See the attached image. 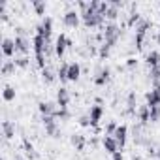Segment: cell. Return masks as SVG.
<instances>
[{"label": "cell", "mask_w": 160, "mask_h": 160, "mask_svg": "<svg viewBox=\"0 0 160 160\" xmlns=\"http://www.w3.org/2000/svg\"><path fill=\"white\" fill-rule=\"evenodd\" d=\"M70 91L66 89V87H60L58 91H57V106L60 108V109H68V104H70Z\"/></svg>", "instance_id": "cell-6"}, {"label": "cell", "mask_w": 160, "mask_h": 160, "mask_svg": "<svg viewBox=\"0 0 160 160\" xmlns=\"http://www.w3.org/2000/svg\"><path fill=\"white\" fill-rule=\"evenodd\" d=\"M143 43H145V34H136V38H134L136 49H143Z\"/></svg>", "instance_id": "cell-34"}, {"label": "cell", "mask_w": 160, "mask_h": 160, "mask_svg": "<svg viewBox=\"0 0 160 160\" xmlns=\"http://www.w3.org/2000/svg\"><path fill=\"white\" fill-rule=\"evenodd\" d=\"M66 49H68V38H66L64 34H58L57 40H55V51H57V57L62 58L64 53H66Z\"/></svg>", "instance_id": "cell-9"}, {"label": "cell", "mask_w": 160, "mask_h": 160, "mask_svg": "<svg viewBox=\"0 0 160 160\" xmlns=\"http://www.w3.org/2000/svg\"><path fill=\"white\" fill-rule=\"evenodd\" d=\"M36 34H40V36H43L47 42L51 40V36H53V19L51 17H43V21H42V25H38L36 27Z\"/></svg>", "instance_id": "cell-3"}, {"label": "cell", "mask_w": 160, "mask_h": 160, "mask_svg": "<svg viewBox=\"0 0 160 160\" xmlns=\"http://www.w3.org/2000/svg\"><path fill=\"white\" fill-rule=\"evenodd\" d=\"M158 32H160V28H158Z\"/></svg>", "instance_id": "cell-45"}, {"label": "cell", "mask_w": 160, "mask_h": 160, "mask_svg": "<svg viewBox=\"0 0 160 160\" xmlns=\"http://www.w3.org/2000/svg\"><path fill=\"white\" fill-rule=\"evenodd\" d=\"M81 19H83V25H85L87 28L104 27V21H106V17H104L102 13L94 12V10H89V12H85V13L81 15Z\"/></svg>", "instance_id": "cell-1"}, {"label": "cell", "mask_w": 160, "mask_h": 160, "mask_svg": "<svg viewBox=\"0 0 160 160\" xmlns=\"http://www.w3.org/2000/svg\"><path fill=\"white\" fill-rule=\"evenodd\" d=\"M15 62L13 60H6L4 64H2V75H12V73H15Z\"/></svg>", "instance_id": "cell-28"}, {"label": "cell", "mask_w": 160, "mask_h": 160, "mask_svg": "<svg viewBox=\"0 0 160 160\" xmlns=\"http://www.w3.org/2000/svg\"><path fill=\"white\" fill-rule=\"evenodd\" d=\"M102 115H104V108L102 106H92L91 108V113H89V117H91V126H98V122H100V119H102Z\"/></svg>", "instance_id": "cell-13"}, {"label": "cell", "mask_w": 160, "mask_h": 160, "mask_svg": "<svg viewBox=\"0 0 160 160\" xmlns=\"http://www.w3.org/2000/svg\"><path fill=\"white\" fill-rule=\"evenodd\" d=\"M102 36H104V42L113 47V45L119 42V38H121V27H119L117 23H108V25L104 27Z\"/></svg>", "instance_id": "cell-2"}, {"label": "cell", "mask_w": 160, "mask_h": 160, "mask_svg": "<svg viewBox=\"0 0 160 160\" xmlns=\"http://www.w3.org/2000/svg\"><path fill=\"white\" fill-rule=\"evenodd\" d=\"M79 17H81V13H79V12L68 10V12L64 13V17H62V23H64V27H68V28H77V27H79Z\"/></svg>", "instance_id": "cell-5"}, {"label": "cell", "mask_w": 160, "mask_h": 160, "mask_svg": "<svg viewBox=\"0 0 160 160\" xmlns=\"http://www.w3.org/2000/svg\"><path fill=\"white\" fill-rule=\"evenodd\" d=\"M109 77H111V70L106 66V68H102V72L94 77V85H96V87H104V85L109 81Z\"/></svg>", "instance_id": "cell-16"}, {"label": "cell", "mask_w": 160, "mask_h": 160, "mask_svg": "<svg viewBox=\"0 0 160 160\" xmlns=\"http://www.w3.org/2000/svg\"><path fill=\"white\" fill-rule=\"evenodd\" d=\"M23 145H25V152H27V156H28L30 160H36V158H38V152H36L34 145H32V143H30V141H28L27 138L23 139Z\"/></svg>", "instance_id": "cell-23"}, {"label": "cell", "mask_w": 160, "mask_h": 160, "mask_svg": "<svg viewBox=\"0 0 160 160\" xmlns=\"http://www.w3.org/2000/svg\"><path fill=\"white\" fill-rule=\"evenodd\" d=\"M111 160H124V158H122V152L119 151V152H115V154H111Z\"/></svg>", "instance_id": "cell-39"}, {"label": "cell", "mask_w": 160, "mask_h": 160, "mask_svg": "<svg viewBox=\"0 0 160 160\" xmlns=\"http://www.w3.org/2000/svg\"><path fill=\"white\" fill-rule=\"evenodd\" d=\"M117 122L115 121H109L108 122V126H106V136H115V132H117Z\"/></svg>", "instance_id": "cell-32"}, {"label": "cell", "mask_w": 160, "mask_h": 160, "mask_svg": "<svg viewBox=\"0 0 160 160\" xmlns=\"http://www.w3.org/2000/svg\"><path fill=\"white\" fill-rule=\"evenodd\" d=\"M136 66H138V60H136L134 57H130V58L126 60V68H130V70H132V68H136Z\"/></svg>", "instance_id": "cell-38"}, {"label": "cell", "mask_w": 160, "mask_h": 160, "mask_svg": "<svg viewBox=\"0 0 160 160\" xmlns=\"http://www.w3.org/2000/svg\"><path fill=\"white\" fill-rule=\"evenodd\" d=\"M138 121L141 126H145L149 121H151V108L145 104V106H139L138 108Z\"/></svg>", "instance_id": "cell-14"}, {"label": "cell", "mask_w": 160, "mask_h": 160, "mask_svg": "<svg viewBox=\"0 0 160 160\" xmlns=\"http://www.w3.org/2000/svg\"><path fill=\"white\" fill-rule=\"evenodd\" d=\"M28 60H30L28 57H17L13 62H15V66H17V68H28V64H30Z\"/></svg>", "instance_id": "cell-31"}, {"label": "cell", "mask_w": 160, "mask_h": 160, "mask_svg": "<svg viewBox=\"0 0 160 160\" xmlns=\"http://www.w3.org/2000/svg\"><path fill=\"white\" fill-rule=\"evenodd\" d=\"M145 62H147L149 68H156V66H160V53H158V51H151V53H147Z\"/></svg>", "instance_id": "cell-20"}, {"label": "cell", "mask_w": 160, "mask_h": 160, "mask_svg": "<svg viewBox=\"0 0 160 160\" xmlns=\"http://www.w3.org/2000/svg\"><path fill=\"white\" fill-rule=\"evenodd\" d=\"M15 160H23V158H21V156H17V158H15Z\"/></svg>", "instance_id": "cell-44"}, {"label": "cell", "mask_w": 160, "mask_h": 160, "mask_svg": "<svg viewBox=\"0 0 160 160\" xmlns=\"http://www.w3.org/2000/svg\"><path fill=\"white\" fill-rule=\"evenodd\" d=\"M141 17H139V13L138 12H132L130 13V17H128V27H132V25H138V21H139Z\"/></svg>", "instance_id": "cell-36"}, {"label": "cell", "mask_w": 160, "mask_h": 160, "mask_svg": "<svg viewBox=\"0 0 160 160\" xmlns=\"http://www.w3.org/2000/svg\"><path fill=\"white\" fill-rule=\"evenodd\" d=\"M79 124H81V126H91V117L89 115H81V117H79Z\"/></svg>", "instance_id": "cell-37"}, {"label": "cell", "mask_w": 160, "mask_h": 160, "mask_svg": "<svg viewBox=\"0 0 160 160\" xmlns=\"http://www.w3.org/2000/svg\"><path fill=\"white\" fill-rule=\"evenodd\" d=\"M156 156H158V160H160V151H158V152H156Z\"/></svg>", "instance_id": "cell-43"}, {"label": "cell", "mask_w": 160, "mask_h": 160, "mask_svg": "<svg viewBox=\"0 0 160 160\" xmlns=\"http://www.w3.org/2000/svg\"><path fill=\"white\" fill-rule=\"evenodd\" d=\"M70 143H72V147H73L75 151H83L85 145H87V139H85V136H81V134H72V136H70Z\"/></svg>", "instance_id": "cell-15"}, {"label": "cell", "mask_w": 160, "mask_h": 160, "mask_svg": "<svg viewBox=\"0 0 160 160\" xmlns=\"http://www.w3.org/2000/svg\"><path fill=\"white\" fill-rule=\"evenodd\" d=\"M91 147H92V149L98 147V138H92V139H91Z\"/></svg>", "instance_id": "cell-40"}, {"label": "cell", "mask_w": 160, "mask_h": 160, "mask_svg": "<svg viewBox=\"0 0 160 160\" xmlns=\"http://www.w3.org/2000/svg\"><path fill=\"white\" fill-rule=\"evenodd\" d=\"M38 111L42 113V117H55V113L58 109H57L55 102H40L38 104Z\"/></svg>", "instance_id": "cell-8"}, {"label": "cell", "mask_w": 160, "mask_h": 160, "mask_svg": "<svg viewBox=\"0 0 160 160\" xmlns=\"http://www.w3.org/2000/svg\"><path fill=\"white\" fill-rule=\"evenodd\" d=\"M58 75L53 72V68L51 66H45L43 70H42V79H43V83H47V85H51V83H55V79H57Z\"/></svg>", "instance_id": "cell-18"}, {"label": "cell", "mask_w": 160, "mask_h": 160, "mask_svg": "<svg viewBox=\"0 0 160 160\" xmlns=\"http://www.w3.org/2000/svg\"><path fill=\"white\" fill-rule=\"evenodd\" d=\"M115 139H117V143H119V149H122L124 145H126V138H128V126L126 124H119L117 126V132H115V136H113Z\"/></svg>", "instance_id": "cell-10"}, {"label": "cell", "mask_w": 160, "mask_h": 160, "mask_svg": "<svg viewBox=\"0 0 160 160\" xmlns=\"http://www.w3.org/2000/svg\"><path fill=\"white\" fill-rule=\"evenodd\" d=\"M68 70H70V62H62L60 68H58V72H57L60 83H66V81H68Z\"/></svg>", "instance_id": "cell-24"}, {"label": "cell", "mask_w": 160, "mask_h": 160, "mask_svg": "<svg viewBox=\"0 0 160 160\" xmlns=\"http://www.w3.org/2000/svg\"><path fill=\"white\" fill-rule=\"evenodd\" d=\"M15 51L27 57V53L30 51V40L27 36H15Z\"/></svg>", "instance_id": "cell-7"}, {"label": "cell", "mask_w": 160, "mask_h": 160, "mask_svg": "<svg viewBox=\"0 0 160 160\" xmlns=\"http://www.w3.org/2000/svg\"><path fill=\"white\" fill-rule=\"evenodd\" d=\"M145 100H147V106H149V108L160 106V94H158V91L151 89V91H149V92L145 94Z\"/></svg>", "instance_id": "cell-19"}, {"label": "cell", "mask_w": 160, "mask_h": 160, "mask_svg": "<svg viewBox=\"0 0 160 160\" xmlns=\"http://www.w3.org/2000/svg\"><path fill=\"white\" fill-rule=\"evenodd\" d=\"M152 27V23L149 19H139L136 25V34H147V30Z\"/></svg>", "instance_id": "cell-22"}, {"label": "cell", "mask_w": 160, "mask_h": 160, "mask_svg": "<svg viewBox=\"0 0 160 160\" xmlns=\"http://www.w3.org/2000/svg\"><path fill=\"white\" fill-rule=\"evenodd\" d=\"M43 121V126H45V134L51 136V138H60V130H58V124H57V119L55 117H42Z\"/></svg>", "instance_id": "cell-4"}, {"label": "cell", "mask_w": 160, "mask_h": 160, "mask_svg": "<svg viewBox=\"0 0 160 160\" xmlns=\"http://www.w3.org/2000/svg\"><path fill=\"white\" fill-rule=\"evenodd\" d=\"M109 51H111V45L106 43V42H102L100 47H98V57H100V58H108V57H109Z\"/></svg>", "instance_id": "cell-29"}, {"label": "cell", "mask_w": 160, "mask_h": 160, "mask_svg": "<svg viewBox=\"0 0 160 160\" xmlns=\"http://www.w3.org/2000/svg\"><path fill=\"white\" fill-rule=\"evenodd\" d=\"M136 106H138L136 92H130V94H128V100H126V111H128V113H136Z\"/></svg>", "instance_id": "cell-26"}, {"label": "cell", "mask_w": 160, "mask_h": 160, "mask_svg": "<svg viewBox=\"0 0 160 160\" xmlns=\"http://www.w3.org/2000/svg\"><path fill=\"white\" fill-rule=\"evenodd\" d=\"M2 53H4V57H13L17 51H15V40H12V38H4L2 40Z\"/></svg>", "instance_id": "cell-12"}, {"label": "cell", "mask_w": 160, "mask_h": 160, "mask_svg": "<svg viewBox=\"0 0 160 160\" xmlns=\"http://www.w3.org/2000/svg\"><path fill=\"white\" fill-rule=\"evenodd\" d=\"M132 160H141V156H136V154H134V156H132Z\"/></svg>", "instance_id": "cell-42"}, {"label": "cell", "mask_w": 160, "mask_h": 160, "mask_svg": "<svg viewBox=\"0 0 160 160\" xmlns=\"http://www.w3.org/2000/svg\"><path fill=\"white\" fill-rule=\"evenodd\" d=\"M160 121V106L151 108V122H158Z\"/></svg>", "instance_id": "cell-33"}, {"label": "cell", "mask_w": 160, "mask_h": 160, "mask_svg": "<svg viewBox=\"0 0 160 160\" xmlns=\"http://www.w3.org/2000/svg\"><path fill=\"white\" fill-rule=\"evenodd\" d=\"M32 8H34L36 15H43V13H45V8H47V4L43 2V0H32Z\"/></svg>", "instance_id": "cell-27"}, {"label": "cell", "mask_w": 160, "mask_h": 160, "mask_svg": "<svg viewBox=\"0 0 160 160\" xmlns=\"http://www.w3.org/2000/svg\"><path fill=\"white\" fill-rule=\"evenodd\" d=\"M55 119H60V121H68L70 119V111L68 109H58L55 113Z\"/></svg>", "instance_id": "cell-35"}, {"label": "cell", "mask_w": 160, "mask_h": 160, "mask_svg": "<svg viewBox=\"0 0 160 160\" xmlns=\"http://www.w3.org/2000/svg\"><path fill=\"white\" fill-rule=\"evenodd\" d=\"M102 145H104L106 152H109V154H115V152H119V143H117V139H115L113 136H104V139H102Z\"/></svg>", "instance_id": "cell-11"}, {"label": "cell", "mask_w": 160, "mask_h": 160, "mask_svg": "<svg viewBox=\"0 0 160 160\" xmlns=\"http://www.w3.org/2000/svg\"><path fill=\"white\" fill-rule=\"evenodd\" d=\"M158 15H160V12H158Z\"/></svg>", "instance_id": "cell-46"}, {"label": "cell", "mask_w": 160, "mask_h": 160, "mask_svg": "<svg viewBox=\"0 0 160 160\" xmlns=\"http://www.w3.org/2000/svg\"><path fill=\"white\" fill-rule=\"evenodd\" d=\"M2 132H4V138L6 139H12L15 136V124L12 121H4L2 122Z\"/></svg>", "instance_id": "cell-21"}, {"label": "cell", "mask_w": 160, "mask_h": 160, "mask_svg": "<svg viewBox=\"0 0 160 160\" xmlns=\"http://www.w3.org/2000/svg\"><path fill=\"white\" fill-rule=\"evenodd\" d=\"M2 98H4V102H13L15 100V89L12 85H6L2 91Z\"/></svg>", "instance_id": "cell-25"}, {"label": "cell", "mask_w": 160, "mask_h": 160, "mask_svg": "<svg viewBox=\"0 0 160 160\" xmlns=\"http://www.w3.org/2000/svg\"><path fill=\"white\" fill-rule=\"evenodd\" d=\"M156 43H158V45H160V32H158V34H156Z\"/></svg>", "instance_id": "cell-41"}, {"label": "cell", "mask_w": 160, "mask_h": 160, "mask_svg": "<svg viewBox=\"0 0 160 160\" xmlns=\"http://www.w3.org/2000/svg\"><path fill=\"white\" fill-rule=\"evenodd\" d=\"M81 77V66L79 62H70V70H68V81H77V79Z\"/></svg>", "instance_id": "cell-17"}, {"label": "cell", "mask_w": 160, "mask_h": 160, "mask_svg": "<svg viewBox=\"0 0 160 160\" xmlns=\"http://www.w3.org/2000/svg\"><path fill=\"white\" fill-rule=\"evenodd\" d=\"M119 8H115V6H111L109 4V10H108V13H106V19H109V23H115V19L119 17Z\"/></svg>", "instance_id": "cell-30"}]
</instances>
